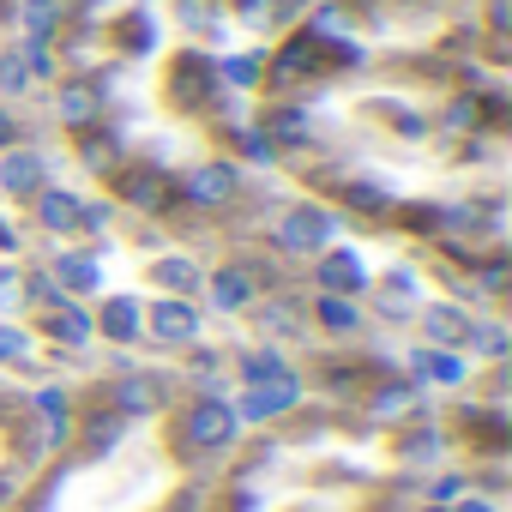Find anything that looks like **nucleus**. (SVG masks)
I'll use <instances>...</instances> for the list:
<instances>
[{
  "label": "nucleus",
  "mask_w": 512,
  "mask_h": 512,
  "mask_svg": "<svg viewBox=\"0 0 512 512\" xmlns=\"http://www.w3.org/2000/svg\"><path fill=\"white\" fill-rule=\"evenodd\" d=\"M193 434H199V440H217V434H229V416H223V410H199V416H193Z\"/></svg>",
  "instance_id": "f257e3e1"
}]
</instances>
